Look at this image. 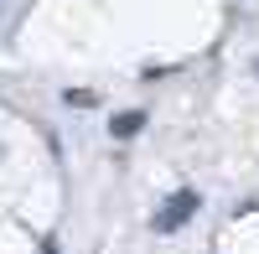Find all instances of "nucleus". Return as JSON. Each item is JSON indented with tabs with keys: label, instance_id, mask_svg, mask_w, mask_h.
<instances>
[{
	"label": "nucleus",
	"instance_id": "f257e3e1",
	"mask_svg": "<svg viewBox=\"0 0 259 254\" xmlns=\"http://www.w3.org/2000/svg\"><path fill=\"white\" fill-rule=\"evenodd\" d=\"M192 213H197V192H192V187H182V192H177V197H171L161 213H156V228H161V234H171V228H182Z\"/></svg>",
	"mask_w": 259,
	"mask_h": 254
},
{
	"label": "nucleus",
	"instance_id": "f03ea898",
	"mask_svg": "<svg viewBox=\"0 0 259 254\" xmlns=\"http://www.w3.org/2000/svg\"><path fill=\"white\" fill-rule=\"evenodd\" d=\"M140 124H145V109H124V114H114V140H130V135H140Z\"/></svg>",
	"mask_w": 259,
	"mask_h": 254
}]
</instances>
